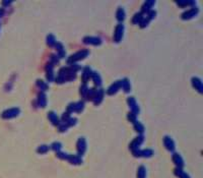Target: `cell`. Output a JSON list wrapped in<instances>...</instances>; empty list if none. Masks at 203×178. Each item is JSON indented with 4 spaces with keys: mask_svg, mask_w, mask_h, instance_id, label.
Wrapping results in <instances>:
<instances>
[{
    "mask_svg": "<svg viewBox=\"0 0 203 178\" xmlns=\"http://www.w3.org/2000/svg\"><path fill=\"white\" fill-rule=\"evenodd\" d=\"M46 69H47V78H48V80H50V82H51V80H54V75H53V65H52L51 63H48Z\"/></svg>",
    "mask_w": 203,
    "mask_h": 178,
    "instance_id": "cell-17",
    "label": "cell"
},
{
    "mask_svg": "<svg viewBox=\"0 0 203 178\" xmlns=\"http://www.w3.org/2000/svg\"><path fill=\"white\" fill-rule=\"evenodd\" d=\"M120 88H121V82H116L115 84H113L111 87L109 88L108 94H110V95L115 94V93H117L119 91V89H120Z\"/></svg>",
    "mask_w": 203,
    "mask_h": 178,
    "instance_id": "cell-14",
    "label": "cell"
},
{
    "mask_svg": "<svg viewBox=\"0 0 203 178\" xmlns=\"http://www.w3.org/2000/svg\"><path fill=\"white\" fill-rule=\"evenodd\" d=\"M87 92H88V89H87V85H82V87L80 88V94L82 95L83 97H85V96H87Z\"/></svg>",
    "mask_w": 203,
    "mask_h": 178,
    "instance_id": "cell-33",
    "label": "cell"
},
{
    "mask_svg": "<svg viewBox=\"0 0 203 178\" xmlns=\"http://www.w3.org/2000/svg\"><path fill=\"white\" fill-rule=\"evenodd\" d=\"M103 96H104V91L103 90H99V91L95 92V96L94 98L95 105H99L101 103V101L103 100Z\"/></svg>",
    "mask_w": 203,
    "mask_h": 178,
    "instance_id": "cell-18",
    "label": "cell"
},
{
    "mask_svg": "<svg viewBox=\"0 0 203 178\" xmlns=\"http://www.w3.org/2000/svg\"><path fill=\"white\" fill-rule=\"evenodd\" d=\"M121 87H122V89L124 90V92H126V93H128L129 91H130V82H129V80H127V78H124V80H121Z\"/></svg>",
    "mask_w": 203,
    "mask_h": 178,
    "instance_id": "cell-20",
    "label": "cell"
},
{
    "mask_svg": "<svg viewBox=\"0 0 203 178\" xmlns=\"http://www.w3.org/2000/svg\"><path fill=\"white\" fill-rule=\"evenodd\" d=\"M47 44L49 45L50 47H53L55 44H56V40H55V37L53 35H49L47 37Z\"/></svg>",
    "mask_w": 203,
    "mask_h": 178,
    "instance_id": "cell-27",
    "label": "cell"
},
{
    "mask_svg": "<svg viewBox=\"0 0 203 178\" xmlns=\"http://www.w3.org/2000/svg\"><path fill=\"white\" fill-rule=\"evenodd\" d=\"M116 18L120 23H122L124 20H125V11L122 7H119L118 10H117V14H116Z\"/></svg>",
    "mask_w": 203,
    "mask_h": 178,
    "instance_id": "cell-19",
    "label": "cell"
},
{
    "mask_svg": "<svg viewBox=\"0 0 203 178\" xmlns=\"http://www.w3.org/2000/svg\"><path fill=\"white\" fill-rule=\"evenodd\" d=\"M92 69H90L88 66H87V67L83 69V72H82V80L84 82H87L88 80H89L90 75H92Z\"/></svg>",
    "mask_w": 203,
    "mask_h": 178,
    "instance_id": "cell-16",
    "label": "cell"
},
{
    "mask_svg": "<svg viewBox=\"0 0 203 178\" xmlns=\"http://www.w3.org/2000/svg\"><path fill=\"white\" fill-rule=\"evenodd\" d=\"M88 53H89V52H88V50H82V51L77 52V53L74 54V55H72L71 57H69L68 60H67V62L69 64L75 63L76 61H79V60H81V59L85 58V57L88 55Z\"/></svg>",
    "mask_w": 203,
    "mask_h": 178,
    "instance_id": "cell-1",
    "label": "cell"
},
{
    "mask_svg": "<svg viewBox=\"0 0 203 178\" xmlns=\"http://www.w3.org/2000/svg\"><path fill=\"white\" fill-rule=\"evenodd\" d=\"M173 161H174V163H175L176 165L178 166V168H182L183 166H184V161H183L182 157L179 155V154H174Z\"/></svg>",
    "mask_w": 203,
    "mask_h": 178,
    "instance_id": "cell-13",
    "label": "cell"
},
{
    "mask_svg": "<svg viewBox=\"0 0 203 178\" xmlns=\"http://www.w3.org/2000/svg\"><path fill=\"white\" fill-rule=\"evenodd\" d=\"M37 85H38V87H40V89H42L43 91H46V90L48 89V85H47L46 82H44L43 80H39L37 82Z\"/></svg>",
    "mask_w": 203,
    "mask_h": 178,
    "instance_id": "cell-31",
    "label": "cell"
},
{
    "mask_svg": "<svg viewBox=\"0 0 203 178\" xmlns=\"http://www.w3.org/2000/svg\"><path fill=\"white\" fill-rule=\"evenodd\" d=\"M18 114H20V109L18 108H10L3 111L1 114V117L3 119H11V118L16 117Z\"/></svg>",
    "mask_w": 203,
    "mask_h": 178,
    "instance_id": "cell-2",
    "label": "cell"
},
{
    "mask_svg": "<svg viewBox=\"0 0 203 178\" xmlns=\"http://www.w3.org/2000/svg\"><path fill=\"white\" fill-rule=\"evenodd\" d=\"M164 146H166V148L168 149V151L173 152L174 150H175V142H174V141L171 139V137L166 136L164 139Z\"/></svg>",
    "mask_w": 203,
    "mask_h": 178,
    "instance_id": "cell-9",
    "label": "cell"
},
{
    "mask_svg": "<svg viewBox=\"0 0 203 178\" xmlns=\"http://www.w3.org/2000/svg\"><path fill=\"white\" fill-rule=\"evenodd\" d=\"M10 3H11V1H3V2H2V4H3V5H9Z\"/></svg>",
    "mask_w": 203,
    "mask_h": 178,
    "instance_id": "cell-37",
    "label": "cell"
},
{
    "mask_svg": "<svg viewBox=\"0 0 203 178\" xmlns=\"http://www.w3.org/2000/svg\"><path fill=\"white\" fill-rule=\"evenodd\" d=\"M143 139H144V137H143V135H139V136H137L136 139L133 141L130 144V146H129V148L132 150V152L136 151V150H138V148L140 147V144H142Z\"/></svg>",
    "mask_w": 203,
    "mask_h": 178,
    "instance_id": "cell-5",
    "label": "cell"
},
{
    "mask_svg": "<svg viewBox=\"0 0 203 178\" xmlns=\"http://www.w3.org/2000/svg\"><path fill=\"white\" fill-rule=\"evenodd\" d=\"M61 147H62V146H61V144H60V142H54V144H52V149H53L54 151L56 152V153H57V152H59V151H60Z\"/></svg>",
    "mask_w": 203,
    "mask_h": 178,
    "instance_id": "cell-32",
    "label": "cell"
},
{
    "mask_svg": "<svg viewBox=\"0 0 203 178\" xmlns=\"http://www.w3.org/2000/svg\"><path fill=\"white\" fill-rule=\"evenodd\" d=\"M67 160L69 161V163L74 164V165H79V164L82 163V160H81L80 157L76 155H68Z\"/></svg>",
    "mask_w": 203,
    "mask_h": 178,
    "instance_id": "cell-12",
    "label": "cell"
},
{
    "mask_svg": "<svg viewBox=\"0 0 203 178\" xmlns=\"http://www.w3.org/2000/svg\"><path fill=\"white\" fill-rule=\"evenodd\" d=\"M56 155L59 157V158L60 159H66V160H67V158H68V155L66 153H63V152H57L56 153Z\"/></svg>",
    "mask_w": 203,
    "mask_h": 178,
    "instance_id": "cell-34",
    "label": "cell"
},
{
    "mask_svg": "<svg viewBox=\"0 0 203 178\" xmlns=\"http://www.w3.org/2000/svg\"><path fill=\"white\" fill-rule=\"evenodd\" d=\"M123 34H124V26L122 25V23H119L118 26L116 27V30H115V34H114V41L115 42H120L122 37H123Z\"/></svg>",
    "mask_w": 203,
    "mask_h": 178,
    "instance_id": "cell-4",
    "label": "cell"
},
{
    "mask_svg": "<svg viewBox=\"0 0 203 178\" xmlns=\"http://www.w3.org/2000/svg\"><path fill=\"white\" fill-rule=\"evenodd\" d=\"M154 1H147V2H145L144 4H143V7H142V11L143 12H148L149 11V9L151 8V5H154Z\"/></svg>",
    "mask_w": 203,
    "mask_h": 178,
    "instance_id": "cell-26",
    "label": "cell"
},
{
    "mask_svg": "<svg viewBox=\"0 0 203 178\" xmlns=\"http://www.w3.org/2000/svg\"><path fill=\"white\" fill-rule=\"evenodd\" d=\"M38 102H39V105L40 107H45L47 104V98H46V95L41 93L39 95V99H38Z\"/></svg>",
    "mask_w": 203,
    "mask_h": 178,
    "instance_id": "cell-23",
    "label": "cell"
},
{
    "mask_svg": "<svg viewBox=\"0 0 203 178\" xmlns=\"http://www.w3.org/2000/svg\"><path fill=\"white\" fill-rule=\"evenodd\" d=\"M128 104H129V107H130L131 111H132L131 113L135 114V115L137 113H139V107L136 105V101L134 98H131V97L128 98Z\"/></svg>",
    "mask_w": 203,
    "mask_h": 178,
    "instance_id": "cell-8",
    "label": "cell"
},
{
    "mask_svg": "<svg viewBox=\"0 0 203 178\" xmlns=\"http://www.w3.org/2000/svg\"><path fill=\"white\" fill-rule=\"evenodd\" d=\"M83 107H84V103L83 102H78V103H71L70 105L68 106L67 108V113H72V112H76L79 113L82 111Z\"/></svg>",
    "mask_w": 203,
    "mask_h": 178,
    "instance_id": "cell-3",
    "label": "cell"
},
{
    "mask_svg": "<svg viewBox=\"0 0 203 178\" xmlns=\"http://www.w3.org/2000/svg\"><path fill=\"white\" fill-rule=\"evenodd\" d=\"M148 21H149V20L148 18H144V20H142L141 21H140V27L141 28H144V27H146L147 25H148Z\"/></svg>",
    "mask_w": 203,
    "mask_h": 178,
    "instance_id": "cell-36",
    "label": "cell"
},
{
    "mask_svg": "<svg viewBox=\"0 0 203 178\" xmlns=\"http://www.w3.org/2000/svg\"><path fill=\"white\" fill-rule=\"evenodd\" d=\"M142 20V14L141 13H136L134 18H132V23L136 25V23H140V21Z\"/></svg>",
    "mask_w": 203,
    "mask_h": 178,
    "instance_id": "cell-28",
    "label": "cell"
},
{
    "mask_svg": "<svg viewBox=\"0 0 203 178\" xmlns=\"http://www.w3.org/2000/svg\"><path fill=\"white\" fill-rule=\"evenodd\" d=\"M146 177V169L144 166H140L137 170V178H145Z\"/></svg>",
    "mask_w": 203,
    "mask_h": 178,
    "instance_id": "cell-24",
    "label": "cell"
},
{
    "mask_svg": "<svg viewBox=\"0 0 203 178\" xmlns=\"http://www.w3.org/2000/svg\"><path fill=\"white\" fill-rule=\"evenodd\" d=\"M192 84L194 85V88L197 90L199 93H202V82L201 80L198 77H193L192 78Z\"/></svg>",
    "mask_w": 203,
    "mask_h": 178,
    "instance_id": "cell-15",
    "label": "cell"
},
{
    "mask_svg": "<svg viewBox=\"0 0 203 178\" xmlns=\"http://www.w3.org/2000/svg\"><path fill=\"white\" fill-rule=\"evenodd\" d=\"M83 42L85 44H92V45H101L102 44V40L100 38H95V37H87L83 39Z\"/></svg>",
    "mask_w": 203,
    "mask_h": 178,
    "instance_id": "cell-11",
    "label": "cell"
},
{
    "mask_svg": "<svg viewBox=\"0 0 203 178\" xmlns=\"http://www.w3.org/2000/svg\"><path fill=\"white\" fill-rule=\"evenodd\" d=\"M175 174L179 178H190V176L187 174V173L184 172L182 168H176V169H175Z\"/></svg>",
    "mask_w": 203,
    "mask_h": 178,
    "instance_id": "cell-22",
    "label": "cell"
},
{
    "mask_svg": "<svg viewBox=\"0 0 203 178\" xmlns=\"http://www.w3.org/2000/svg\"><path fill=\"white\" fill-rule=\"evenodd\" d=\"M197 13H198V8H192V9H190V10L184 12L182 15V18L183 20H189V18H194Z\"/></svg>",
    "mask_w": 203,
    "mask_h": 178,
    "instance_id": "cell-10",
    "label": "cell"
},
{
    "mask_svg": "<svg viewBox=\"0 0 203 178\" xmlns=\"http://www.w3.org/2000/svg\"><path fill=\"white\" fill-rule=\"evenodd\" d=\"M128 118H129V121H131V122H136V115H135V114H133V113H129L128 114Z\"/></svg>",
    "mask_w": 203,
    "mask_h": 178,
    "instance_id": "cell-35",
    "label": "cell"
},
{
    "mask_svg": "<svg viewBox=\"0 0 203 178\" xmlns=\"http://www.w3.org/2000/svg\"><path fill=\"white\" fill-rule=\"evenodd\" d=\"M48 117H49V119L51 120V122L53 123V124H55V125L59 124V122H60V121H59L58 116H57L56 114L53 112V111H51V112L48 114Z\"/></svg>",
    "mask_w": 203,
    "mask_h": 178,
    "instance_id": "cell-21",
    "label": "cell"
},
{
    "mask_svg": "<svg viewBox=\"0 0 203 178\" xmlns=\"http://www.w3.org/2000/svg\"><path fill=\"white\" fill-rule=\"evenodd\" d=\"M85 150H87V142H85V139H83V137H81V139H78V142H77L78 154H79V155H83Z\"/></svg>",
    "mask_w": 203,
    "mask_h": 178,
    "instance_id": "cell-6",
    "label": "cell"
},
{
    "mask_svg": "<svg viewBox=\"0 0 203 178\" xmlns=\"http://www.w3.org/2000/svg\"><path fill=\"white\" fill-rule=\"evenodd\" d=\"M134 127H135L136 131H138V132H143V131H144V127H143V125L140 122H137V121H136V122L134 123Z\"/></svg>",
    "mask_w": 203,
    "mask_h": 178,
    "instance_id": "cell-30",
    "label": "cell"
},
{
    "mask_svg": "<svg viewBox=\"0 0 203 178\" xmlns=\"http://www.w3.org/2000/svg\"><path fill=\"white\" fill-rule=\"evenodd\" d=\"M3 13H4L3 9H0V18H1V16H2V15H3Z\"/></svg>",
    "mask_w": 203,
    "mask_h": 178,
    "instance_id": "cell-38",
    "label": "cell"
},
{
    "mask_svg": "<svg viewBox=\"0 0 203 178\" xmlns=\"http://www.w3.org/2000/svg\"><path fill=\"white\" fill-rule=\"evenodd\" d=\"M133 155L135 157H151L154 155V152L151 150H143V151L136 150V151L133 152Z\"/></svg>",
    "mask_w": 203,
    "mask_h": 178,
    "instance_id": "cell-7",
    "label": "cell"
},
{
    "mask_svg": "<svg viewBox=\"0 0 203 178\" xmlns=\"http://www.w3.org/2000/svg\"><path fill=\"white\" fill-rule=\"evenodd\" d=\"M48 151H49V147L46 146V144H42L38 148V153L39 154H46Z\"/></svg>",
    "mask_w": 203,
    "mask_h": 178,
    "instance_id": "cell-29",
    "label": "cell"
},
{
    "mask_svg": "<svg viewBox=\"0 0 203 178\" xmlns=\"http://www.w3.org/2000/svg\"><path fill=\"white\" fill-rule=\"evenodd\" d=\"M92 80H94L95 85H97V87H100L102 85L101 77H100V74L97 72H92Z\"/></svg>",
    "mask_w": 203,
    "mask_h": 178,
    "instance_id": "cell-25",
    "label": "cell"
}]
</instances>
